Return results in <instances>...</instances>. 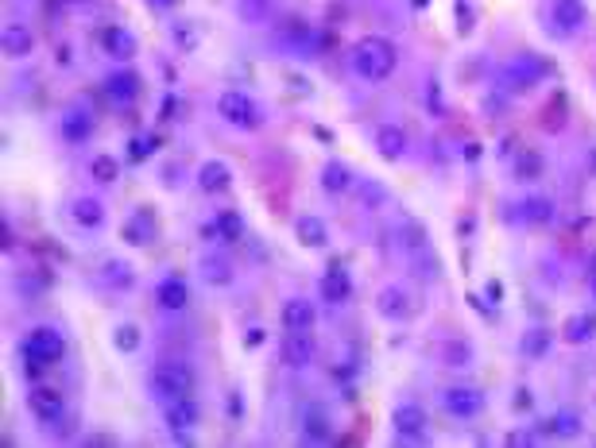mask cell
<instances>
[{
    "mask_svg": "<svg viewBox=\"0 0 596 448\" xmlns=\"http://www.w3.org/2000/svg\"><path fill=\"white\" fill-rule=\"evenodd\" d=\"M217 116H221L225 124L240 128V132H256V128L264 124L260 104H256L244 89H225V93H221V101H217Z\"/></svg>",
    "mask_w": 596,
    "mask_h": 448,
    "instance_id": "cell-3",
    "label": "cell"
},
{
    "mask_svg": "<svg viewBox=\"0 0 596 448\" xmlns=\"http://www.w3.org/2000/svg\"><path fill=\"white\" fill-rule=\"evenodd\" d=\"M376 151L388 162H399L403 155H407V132L399 124H383V128H376Z\"/></svg>",
    "mask_w": 596,
    "mask_h": 448,
    "instance_id": "cell-16",
    "label": "cell"
},
{
    "mask_svg": "<svg viewBox=\"0 0 596 448\" xmlns=\"http://www.w3.org/2000/svg\"><path fill=\"white\" fill-rule=\"evenodd\" d=\"M101 43H105V51H109L113 58H121V62H128V58L136 54V35L128 28H109L101 35Z\"/></svg>",
    "mask_w": 596,
    "mask_h": 448,
    "instance_id": "cell-24",
    "label": "cell"
},
{
    "mask_svg": "<svg viewBox=\"0 0 596 448\" xmlns=\"http://www.w3.org/2000/svg\"><path fill=\"white\" fill-rule=\"evenodd\" d=\"M554 202L550 197H542V194H534V197H527V202H523V220L527 224H534V228H542V224H550L554 220Z\"/></svg>",
    "mask_w": 596,
    "mask_h": 448,
    "instance_id": "cell-28",
    "label": "cell"
},
{
    "mask_svg": "<svg viewBox=\"0 0 596 448\" xmlns=\"http://www.w3.org/2000/svg\"><path fill=\"white\" fill-rule=\"evenodd\" d=\"M592 298H596V275H592Z\"/></svg>",
    "mask_w": 596,
    "mask_h": 448,
    "instance_id": "cell-47",
    "label": "cell"
},
{
    "mask_svg": "<svg viewBox=\"0 0 596 448\" xmlns=\"http://www.w3.org/2000/svg\"><path fill=\"white\" fill-rule=\"evenodd\" d=\"M89 178H97L105 186L116 182V178H121V162H116L113 155H97V159L89 162Z\"/></svg>",
    "mask_w": 596,
    "mask_h": 448,
    "instance_id": "cell-32",
    "label": "cell"
},
{
    "mask_svg": "<svg viewBox=\"0 0 596 448\" xmlns=\"http://www.w3.org/2000/svg\"><path fill=\"white\" fill-rule=\"evenodd\" d=\"M58 4H89V0H58Z\"/></svg>",
    "mask_w": 596,
    "mask_h": 448,
    "instance_id": "cell-44",
    "label": "cell"
},
{
    "mask_svg": "<svg viewBox=\"0 0 596 448\" xmlns=\"http://www.w3.org/2000/svg\"><path fill=\"white\" fill-rule=\"evenodd\" d=\"M585 20H589L585 0H554V4H550V23L562 35L581 31V28H585Z\"/></svg>",
    "mask_w": 596,
    "mask_h": 448,
    "instance_id": "cell-9",
    "label": "cell"
},
{
    "mask_svg": "<svg viewBox=\"0 0 596 448\" xmlns=\"http://www.w3.org/2000/svg\"><path fill=\"white\" fill-rule=\"evenodd\" d=\"M550 344H554V333H550V328H531V333H523L519 352H523L527 360H542L546 352H550Z\"/></svg>",
    "mask_w": 596,
    "mask_h": 448,
    "instance_id": "cell-29",
    "label": "cell"
},
{
    "mask_svg": "<svg viewBox=\"0 0 596 448\" xmlns=\"http://www.w3.org/2000/svg\"><path fill=\"white\" fill-rule=\"evenodd\" d=\"M441 402H446V410L453 418H461V421H473V418H481L484 414V394L476 391V386H449L446 394H441Z\"/></svg>",
    "mask_w": 596,
    "mask_h": 448,
    "instance_id": "cell-7",
    "label": "cell"
},
{
    "mask_svg": "<svg viewBox=\"0 0 596 448\" xmlns=\"http://www.w3.org/2000/svg\"><path fill=\"white\" fill-rule=\"evenodd\" d=\"M411 4H415V8H426V0H411Z\"/></svg>",
    "mask_w": 596,
    "mask_h": 448,
    "instance_id": "cell-46",
    "label": "cell"
},
{
    "mask_svg": "<svg viewBox=\"0 0 596 448\" xmlns=\"http://www.w3.org/2000/svg\"><path fill=\"white\" fill-rule=\"evenodd\" d=\"M0 43H4V54L8 58H28L35 51V35L23 28V23H8L4 35H0Z\"/></svg>",
    "mask_w": 596,
    "mask_h": 448,
    "instance_id": "cell-18",
    "label": "cell"
},
{
    "mask_svg": "<svg viewBox=\"0 0 596 448\" xmlns=\"http://www.w3.org/2000/svg\"><path fill=\"white\" fill-rule=\"evenodd\" d=\"M457 20H461V23H457V28H461V31H469V28H473V23H469V20H473V12H469V4H457Z\"/></svg>",
    "mask_w": 596,
    "mask_h": 448,
    "instance_id": "cell-41",
    "label": "cell"
},
{
    "mask_svg": "<svg viewBox=\"0 0 596 448\" xmlns=\"http://www.w3.org/2000/svg\"><path fill=\"white\" fill-rule=\"evenodd\" d=\"M539 78H542V62L534 54H523L508 66V89H516V93H527Z\"/></svg>",
    "mask_w": 596,
    "mask_h": 448,
    "instance_id": "cell-13",
    "label": "cell"
},
{
    "mask_svg": "<svg viewBox=\"0 0 596 448\" xmlns=\"http://www.w3.org/2000/svg\"><path fill=\"white\" fill-rule=\"evenodd\" d=\"M116 348H121V352H136L139 348V328L136 325H121V328H116Z\"/></svg>",
    "mask_w": 596,
    "mask_h": 448,
    "instance_id": "cell-38",
    "label": "cell"
},
{
    "mask_svg": "<svg viewBox=\"0 0 596 448\" xmlns=\"http://www.w3.org/2000/svg\"><path fill=\"white\" fill-rule=\"evenodd\" d=\"M89 136H93V116L70 109L63 116V139H66V144H86Z\"/></svg>",
    "mask_w": 596,
    "mask_h": 448,
    "instance_id": "cell-27",
    "label": "cell"
},
{
    "mask_svg": "<svg viewBox=\"0 0 596 448\" xmlns=\"http://www.w3.org/2000/svg\"><path fill=\"white\" fill-rule=\"evenodd\" d=\"M348 294H353V282H348V275L341 267H330V275L322 278V298L325 302H333V305H341V302H348Z\"/></svg>",
    "mask_w": 596,
    "mask_h": 448,
    "instance_id": "cell-25",
    "label": "cell"
},
{
    "mask_svg": "<svg viewBox=\"0 0 596 448\" xmlns=\"http://www.w3.org/2000/svg\"><path fill=\"white\" fill-rule=\"evenodd\" d=\"M171 35H174V43H179L182 51H194V46L202 43V35H197V28H194V23H182V20L174 23V31H171Z\"/></svg>",
    "mask_w": 596,
    "mask_h": 448,
    "instance_id": "cell-37",
    "label": "cell"
},
{
    "mask_svg": "<svg viewBox=\"0 0 596 448\" xmlns=\"http://www.w3.org/2000/svg\"><path fill=\"white\" fill-rule=\"evenodd\" d=\"M70 217H74L78 228H101L105 224V205L97 197H78L74 205H70Z\"/></svg>",
    "mask_w": 596,
    "mask_h": 448,
    "instance_id": "cell-22",
    "label": "cell"
},
{
    "mask_svg": "<svg viewBox=\"0 0 596 448\" xmlns=\"http://www.w3.org/2000/svg\"><path fill=\"white\" fill-rule=\"evenodd\" d=\"M391 426H395V437H399V441H426L430 437V418H426V410L418 402L395 406Z\"/></svg>",
    "mask_w": 596,
    "mask_h": 448,
    "instance_id": "cell-6",
    "label": "cell"
},
{
    "mask_svg": "<svg viewBox=\"0 0 596 448\" xmlns=\"http://www.w3.org/2000/svg\"><path fill=\"white\" fill-rule=\"evenodd\" d=\"M333 437V429H330V418L318 414V410H310L306 418H302V441H314V444H325Z\"/></svg>",
    "mask_w": 596,
    "mask_h": 448,
    "instance_id": "cell-30",
    "label": "cell"
},
{
    "mask_svg": "<svg viewBox=\"0 0 596 448\" xmlns=\"http://www.w3.org/2000/svg\"><path fill=\"white\" fill-rule=\"evenodd\" d=\"M151 151H155V139H151V136H136L132 139V159H147Z\"/></svg>",
    "mask_w": 596,
    "mask_h": 448,
    "instance_id": "cell-40",
    "label": "cell"
},
{
    "mask_svg": "<svg viewBox=\"0 0 596 448\" xmlns=\"http://www.w3.org/2000/svg\"><path fill=\"white\" fill-rule=\"evenodd\" d=\"M202 278L209 282V286H229L232 278H237V270H232V263L225 255H202Z\"/></svg>",
    "mask_w": 596,
    "mask_h": 448,
    "instance_id": "cell-23",
    "label": "cell"
},
{
    "mask_svg": "<svg viewBox=\"0 0 596 448\" xmlns=\"http://www.w3.org/2000/svg\"><path fill=\"white\" fill-rule=\"evenodd\" d=\"M295 232H298V244H306V247H325V244H330L325 220H322V217H314V213L298 217V220H295Z\"/></svg>",
    "mask_w": 596,
    "mask_h": 448,
    "instance_id": "cell-26",
    "label": "cell"
},
{
    "mask_svg": "<svg viewBox=\"0 0 596 448\" xmlns=\"http://www.w3.org/2000/svg\"><path fill=\"white\" fill-rule=\"evenodd\" d=\"M105 282L116 286V290H132L136 275H132V267H128V263H121V259H109V263H105Z\"/></svg>",
    "mask_w": 596,
    "mask_h": 448,
    "instance_id": "cell-31",
    "label": "cell"
},
{
    "mask_svg": "<svg viewBox=\"0 0 596 448\" xmlns=\"http://www.w3.org/2000/svg\"><path fill=\"white\" fill-rule=\"evenodd\" d=\"M279 321H283L287 333H310L314 321H318V310H314V302H306V298H287Z\"/></svg>",
    "mask_w": 596,
    "mask_h": 448,
    "instance_id": "cell-10",
    "label": "cell"
},
{
    "mask_svg": "<svg viewBox=\"0 0 596 448\" xmlns=\"http://www.w3.org/2000/svg\"><path fill=\"white\" fill-rule=\"evenodd\" d=\"M163 421H167V429L174 433V441H190L186 433H190L197 421H202V410H197L194 394H182V398H171L167 410H163Z\"/></svg>",
    "mask_w": 596,
    "mask_h": 448,
    "instance_id": "cell-5",
    "label": "cell"
},
{
    "mask_svg": "<svg viewBox=\"0 0 596 448\" xmlns=\"http://www.w3.org/2000/svg\"><path fill=\"white\" fill-rule=\"evenodd\" d=\"M376 310H380V317H388V321H407V317H411V298H407V290H399V286H383L376 298Z\"/></svg>",
    "mask_w": 596,
    "mask_h": 448,
    "instance_id": "cell-15",
    "label": "cell"
},
{
    "mask_svg": "<svg viewBox=\"0 0 596 448\" xmlns=\"http://www.w3.org/2000/svg\"><path fill=\"white\" fill-rule=\"evenodd\" d=\"M151 8H159V12H171V8H179V0H147Z\"/></svg>",
    "mask_w": 596,
    "mask_h": 448,
    "instance_id": "cell-42",
    "label": "cell"
},
{
    "mask_svg": "<svg viewBox=\"0 0 596 448\" xmlns=\"http://www.w3.org/2000/svg\"><path fill=\"white\" fill-rule=\"evenodd\" d=\"M441 360H446V368H469V363H473V348L461 344V340H449V344L441 348Z\"/></svg>",
    "mask_w": 596,
    "mask_h": 448,
    "instance_id": "cell-33",
    "label": "cell"
},
{
    "mask_svg": "<svg viewBox=\"0 0 596 448\" xmlns=\"http://www.w3.org/2000/svg\"><path fill=\"white\" fill-rule=\"evenodd\" d=\"M395 62H399V54H395V43L383 39V35H365L357 46H353V70L365 81H383L391 78Z\"/></svg>",
    "mask_w": 596,
    "mask_h": 448,
    "instance_id": "cell-1",
    "label": "cell"
},
{
    "mask_svg": "<svg viewBox=\"0 0 596 448\" xmlns=\"http://www.w3.org/2000/svg\"><path fill=\"white\" fill-rule=\"evenodd\" d=\"M206 236L209 240H221V244H232L244 236V217L237 213V209H225V213H217L214 220L206 224Z\"/></svg>",
    "mask_w": 596,
    "mask_h": 448,
    "instance_id": "cell-14",
    "label": "cell"
},
{
    "mask_svg": "<svg viewBox=\"0 0 596 448\" xmlns=\"http://www.w3.org/2000/svg\"><path fill=\"white\" fill-rule=\"evenodd\" d=\"M596 336V313H574L562 325V340L566 344H589Z\"/></svg>",
    "mask_w": 596,
    "mask_h": 448,
    "instance_id": "cell-21",
    "label": "cell"
},
{
    "mask_svg": "<svg viewBox=\"0 0 596 448\" xmlns=\"http://www.w3.org/2000/svg\"><path fill=\"white\" fill-rule=\"evenodd\" d=\"M531 402H534V398H531V391H519V398H516V410H531Z\"/></svg>",
    "mask_w": 596,
    "mask_h": 448,
    "instance_id": "cell-43",
    "label": "cell"
},
{
    "mask_svg": "<svg viewBox=\"0 0 596 448\" xmlns=\"http://www.w3.org/2000/svg\"><path fill=\"white\" fill-rule=\"evenodd\" d=\"M360 197H365V205H383L388 202V190L376 182H368V186H360Z\"/></svg>",
    "mask_w": 596,
    "mask_h": 448,
    "instance_id": "cell-39",
    "label": "cell"
},
{
    "mask_svg": "<svg viewBox=\"0 0 596 448\" xmlns=\"http://www.w3.org/2000/svg\"><path fill=\"white\" fill-rule=\"evenodd\" d=\"M353 186H357V178H353V170H348L345 167V162H325V170H322V190L325 194H337V197H341V194H348V190H353Z\"/></svg>",
    "mask_w": 596,
    "mask_h": 448,
    "instance_id": "cell-20",
    "label": "cell"
},
{
    "mask_svg": "<svg viewBox=\"0 0 596 448\" xmlns=\"http://www.w3.org/2000/svg\"><path fill=\"white\" fill-rule=\"evenodd\" d=\"M516 170H519V178H523V182L542 178V155H534V151H523L519 162H516Z\"/></svg>",
    "mask_w": 596,
    "mask_h": 448,
    "instance_id": "cell-35",
    "label": "cell"
},
{
    "mask_svg": "<svg viewBox=\"0 0 596 448\" xmlns=\"http://www.w3.org/2000/svg\"><path fill=\"white\" fill-rule=\"evenodd\" d=\"M28 406H31V414L46 421V426H55L58 418H63V394L55 391V386H35V391L28 394Z\"/></svg>",
    "mask_w": 596,
    "mask_h": 448,
    "instance_id": "cell-11",
    "label": "cell"
},
{
    "mask_svg": "<svg viewBox=\"0 0 596 448\" xmlns=\"http://www.w3.org/2000/svg\"><path fill=\"white\" fill-rule=\"evenodd\" d=\"M589 270H592V275H596V252H592V259H589Z\"/></svg>",
    "mask_w": 596,
    "mask_h": 448,
    "instance_id": "cell-45",
    "label": "cell"
},
{
    "mask_svg": "<svg viewBox=\"0 0 596 448\" xmlns=\"http://www.w3.org/2000/svg\"><path fill=\"white\" fill-rule=\"evenodd\" d=\"M105 93H109L116 104H132L139 97V78L132 74V70H121V74H113L109 81H105Z\"/></svg>",
    "mask_w": 596,
    "mask_h": 448,
    "instance_id": "cell-19",
    "label": "cell"
},
{
    "mask_svg": "<svg viewBox=\"0 0 596 448\" xmlns=\"http://www.w3.org/2000/svg\"><path fill=\"white\" fill-rule=\"evenodd\" d=\"M542 429L554 433V437H577V414H569V410H566V414H554Z\"/></svg>",
    "mask_w": 596,
    "mask_h": 448,
    "instance_id": "cell-34",
    "label": "cell"
},
{
    "mask_svg": "<svg viewBox=\"0 0 596 448\" xmlns=\"http://www.w3.org/2000/svg\"><path fill=\"white\" fill-rule=\"evenodd\" d=\"M63 333H55L51 325H39L31 328L28 340H23V368H28V375H39L43 368H51L55 360H63Z\"/></svg>",
    "mask_w": 596,
    "mask_h": 448,
    "instance_id": "cell-2",
    "label": "cell"
},
{
    "mask_svg": "<svg viewBox=\"0 0 596 448\" xmlns=\"http://www.w3.org/2000/svg\"><path fill=\"white\" fill-rule=\"evenodd\" d=\"M151 391H155L163 402L171 398H182V394H194V371L190 363L182 360H163L155 371H151Z\"/></svg>",
    "mask_w": 596,
    "mask_h": 448,
    "instance_id": "cell-4",
    "label": "cell"
},
{
    "mask_svg": "<svg viewBox=\"0 0 596 448\" xmlns=\"http://www.w3.org/2000/svg\"><path fill=\"white\" fill-rule=\"evenodd\" d=\"M155 302H159V310H167V313H182L186 302H190V286H186L179 275H167L155 286Z\"/></svg>",
    "mask_w": 596,
    "mask_h": 448,
    "instance_id": "cell-12",
    "label": "cell"
},
{
    "mask_svg": "<svg viewBox=\"0 0 596 448\" xmlns=\"http://www.w3.org/2000/svg\"><path fill=\"white\" fill-rule=\"evenodd\" d=\"M240 16L248 23H264L272 16V0H240Z\"/></svg>",
    "mask_w": 596,
    "mask_h": 448,
    "instance_id": "cell-36",
    "label": "cell"
},
{
    "mask_svg": "<svg viewBox=\"0 0 596 448\" xmlns=\"http://www.w3.org/2000/svg\"><path fill=\"white\" fill-rule=\"evenodd\" d=\"M197 186H202L206 194H225L232 186V170L221 159H209V162H202V170H197Z\"/></svg>",
    "mask_w": 596,
    "mask_h": 448,
    "instance_id": "cell-17",
    "label": "cell"
},
{
    "mask_svg": "<svg viewBox=\"0 0 596 448\" xmlns=\"http://www.w3.org/2000/svg\"><path fill=\"white\" fill-rule=\"evenodd\" d=\"M279 360H283L290 371L310 368L314 363V336L310 333H287L283 344H279Z\"/></svg>",
    "mask_w": 596,
    "mask_h": 448,
    "instance_id": "cell-8",
    "label": "cell"
}]
</instances>
